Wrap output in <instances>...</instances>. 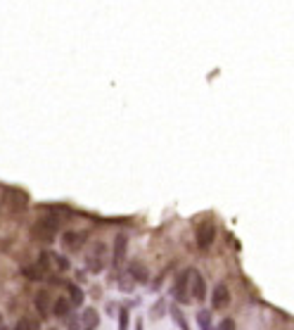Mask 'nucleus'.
Returning a JSON list of instances; mask_svg holds the SVG:
<instances>
[{
  "instance_id": "13",
  "label": "nucleus",
  "mask_w": 294,
  "mask_h": 330,
  "mask_svg": "<svg viewBox=\"0 0 294 330\" xmlns=\"http://www.w3.org/2000/svg\"><path fill=\"white\" fill-rule=\"evenodd\" d=\"M50 304H53L50 292L48 290H40L38 295H36V309H38L40 316H50Z\"/></svg>"
},
{
  "instance_id": "20",
  "label": "nucleus",
  "mask_w": 294,
  "mask_h": 330,
  "mask_svg": "<svg viewBox=\"0 0 294 330\" xmlns=\"http://www.w3.org/2000/svg\"><path fill=\"white\" fill-rule=\"evenodd\" d=\"M119 330H128V311L123 309L121 311V321H119Z\"/></svg>"
},
{
  "instance_id": "23",
  "label": "nucleus",
  "mask_w": 294,
  "mask_h": 330,
  "mask_svg": "<svg viewBox=\"0 0 294 330\" xmlns=\"http://www.w3.org/2000/svg\"><path fill=\"white\" fill-rule=\"evenodd\" d=\"M0 326H2V318H0Z\"/></svg>"
},
{
  "instance_id": "4",
  "label": "nucleus",
  "mask_w": 294,
  "mask_h": 330,
  "mask_svg": "<svg viewBox=\"0 0 294 330\" xmlns=\"http://www.w3.org/2000/svg\"><path fill=\"white\" fill-rule=\"evenodd\" d=\"M187 285H190V295H192L197 302H204V300H206V283H204V278H202L200 271L187 269Z\"/></svg>"
},
{
  "instance_id": "8",
  "label": "nucleus",
  "mask_w": 294,
  "mask_h": 330,
  "mask_svg": "<svg viewBox=\"0 0 294 330\" xmlns=\"http://www.w3.org/2000/svg\"><path fill=\"white\" fill-rule=\"evenodd\" d=\"M86 240H88V235L83 233V231H67V233L59 238L62 247L67 249V252H79L86 245Z\"/></svg>"
},
{
  "instance_id": "19",
  "label": "nucleus",
  "mask_w": 294,
  "mask_h": 330,
  "mask_svg": "<svg viewBox=\"0 0 294 330\" xmlns=\"http://www.w3.org/2000/svg\"><path fill=\"white\" fill-rule=\"evenodd\" d=\"M216 330H235V321H233V318H223Z\"/></svg>"
},
{
  "instance_id": "3",
  "label": "nucleus",
  "mask_w": 294,
  "mask_h": 330,
  "mask_svg": "<svg viewBox=\"0 0 294 330\" xmlns=\"http://www.w3.org/2000/svg\"><path fill=\"white\" fill-rule=\"evenodd\" d=\"M105 264H107V247H105V242H95L90 254L86 257V266H88V271L100 273L105 269Z\"/></svg>"
},
{
  "instance_id": "6",
  "label": "nucleus",
  "mask_w": 294,
  "mask_h": 330,
  "mask_svg": "<svg viewBox=\"0 0 294 330\" xmlns=\"http://www.w3.org/2000/svg\"><path fill=\"white\" fill-rule=\"evenodd\" d=\"M2 202H5V207H7L10 211H19V209H24V207L29 205V197H27V193H22V190H17V188H5Z\"/></svg>"
},
{
  "instance_id": "15",
  "label": "nucleus",
  "mask_w": 294,
  "mask_h": 330,
  "mask_svg": "<svg viewBox=\"0 0 294 330\" xmlns=\"http://www.w3.org/2000/svg\"><path fill=\"white\" fill-rule=\"evenodd\" d=\"M50 269H57V271H69L67 257H62V254H53V252H50Z\"/></svg>"
},
{
  "instance_id": "16",
  "label": "nucleus",
  "mask_w": 294,
  "mask_h": 330,
  "mask_svg": "<svg viewBox=\"0 0 294 330\" xmlns=\"http://www.w3.org/2000/svg\"><path fill=\"white\" fill-rule=\"evenodd\" d=\"M69 295H71V297H69L71 306H81V304H83V297H86V295H83V290H81L79 285H69Z\"/></svg>"
},
{
  "instance_id": "2",
  "label": "nucleus",
  "mask_w": 294,
  "mask_h": 330,
  "mask_svg": "<svg viewBox=\"0 0 294 330\" xmlns=\"http://www.w3.org/2000/svg\"><path fill=\"white\" fill-rule=\"evenodd\" d=\"M195 240H197V247L202 249V252H206V249L214 245L216 240V226L214 221H202L200 226H197V231H195Z\"/></svg>"
},
{
  "instance_id": "10",
  "label": "nucleus",
  "mask_w": 294,
  "mask_h": 330,
  "mask_svg": "<svg viewBox=\"0 0 294 330\" xmlns=\"http://www.w3.org/2000/svg\"><path fill=\"white\" fill-rule=\"evenodd\" d=\"M128 278H131L133 283L145 285L147 280H149V271H147V266L143 262H133L131 266H128Z\"/></svg>"
},
{
  "instance_id": "9",
  "label": "nucleus",
  "mask_w": 294,
  "mask_h": 330,
  "mask_svg": "<svg viewBox=\"0 0 294 330\" xmlns=\"http://www.w3.org/2000/svg\"><path fill=\"white\" fill-rule=\"evenodd\" d=\"M228 304H230V290H228V285L218 283L214 288V295H211V309L221 311V309H226Z\"/></svg>"
},
{
  "instance_id": "18",
  "label": "nucleus",
  "mask_w": 294,
  "mask_h": 330,
  "mask_svg": "<svg viewBox=\"0 0 294 330\" xmlns=\"http://www.w3.org/2000/svg\"><path fill=\"white\" fill-rule=\"evenodd\" d=\"M14 330H36V323L31 321V318H19V323L14 326Z\"/></svg>"
},
{
  "instance_id": "17",
  "label": "nucleus",
  "mask_w": 294,
  "mask_h": 330,
  "mask_svg": "<svg viewBox=\"0 0 294 330\" xmlns=\"http://www.w3.org/2000/svg\"><path fill=\"white\" fill-rule=\"evenodd\" d=\"M197 323H200L202 330H214V326H211V314H209L206 309L197 314Z\"/></svg>"
},
{
  "instance_id": "12",
  "label": "nucleus",
  "mask_w": 294,
  "mask_h": 330,
  "mask_svg": "<svg viewBox=\"0 0 294 330\" xmlns=\"http://www.w3.org/2000/svg\"><path fill=\"white\" fill-rule=\"evenodd\" d=\"M100 326V314L95 309H86L81 314V330H95Z\"/></svg>"
},
{
  "instance_id": "22",
  "label": "nucleus",
  "mask_w": 294,
  "mask_h": 330,
  "mask_svg": "<svg viewBox=\"0 0 294 330\" xmlns=\"http://www.w3.org/2000/svg\"><path fill=\"white\" fill-rule=\"evenodd\" d=\"M135 330H143V321H138V323H135Z\"/></svg>"
},
{
  "instance_id": "5",
  "label": "nucleus",
  "mask_w": 294,
  "mask_h": 330,
  "mask_svg": "<svg viewBox=\"0 0 294 330\" xmlns=\"http://www.w3.org/2000/svg\"><path fill=\"white\" fill-rule=\"evenodd\" d=\"M126 252H128V235L119 233L112 245V266L114 269H121V264L126 262Z\"/></svg>"
},
{
  "instance_id": "21",
  "label": "nucleus",
  "mask_w": 294,
  "mask_h": 330,
  "mask_svg": "<svg viewBox=\"0 0 294 330\" xmlns=\"http://www.w3.org/2000/svg\"><path fill=\"white\" fill-rule=\"evenodd\" d=\"M67 326H69V330H81V321L79 318H67Z\"/></svg>"
},
{
  "instance_id": "1",
  "label": "nucleus",
  "mask_w": 294,
  "mask_h": 330,
  "mask_svg": "<svg viewBox=\"0 0 294 330\" xmlns=\"http://www.w3.org/2000/svg\"><path fill=\"white\" fill-rule=\"evenodd\" d=\"M59 226H62V219H59V216H43V219H38V223L33 226V235H36V240L50 242V240H55Z\"/></svg>"
},
{
  "instance_id": "14",
  "label": "nucleus",
  "mask_w": 294,
  "mask_h": 330,
  "mask_svg": "<svg viewBox=\"0 0 294 330\" xmlns=\"http://www.w3.org/2000/svg\"><path fill=\"white\" fill-rule=\"evenodd\" d=\"M22 273L27 275L29 280H43V278H45V271L40 269L38 264H33V266H24V269H22Z\"/></svg>"
},
{
  "instance_id": "11",
  "label": "nucleus",
  "mask_w": 294,
  "mask_h": 330,
  "mask_svg": "<svg viewBox=\"0 0 294 330\" xmlns=\"http://www.w3.org/2000/svg\"><path fill=\"white\" fill-rule=\"evenodd\" d=\"M50 311H53V316H57V318H69V314H71V302H69V297H57V300L50 304Z\"/></svg>"
},
{
  "instance_id": "7",
  "label": "nucleus",
  "mask_w": 294,
  "mask_h": 330,
  "mask_svg": "<svg viewBox=\"0 0 294 330\" xmlns=\"http://www.w3.org/2000/svg\"><path fill=\"white\" fill-rule=\"evenodd\" d=\"M171 295L178 304H187L190 302V285H187V271L176 275L174 288H171Z\"/></svg>"
}]
</instances>
